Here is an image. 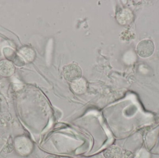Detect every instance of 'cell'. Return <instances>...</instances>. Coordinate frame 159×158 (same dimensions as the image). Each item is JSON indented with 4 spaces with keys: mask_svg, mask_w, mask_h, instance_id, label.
Masks as SVG:
<instances>
[{
    "mask_svg": "<svg viewBox=\"0 0 159 158\" xmlns=\"http://www.w3.org/2000/svg\"><path fill=\"white\" fill-rule=\"evenodd\" d=\"M62 74L65 80L72 83L81 79L82 72L78 65L72 63L63 67Z\"/></svg>",
    "mask_w": 159,
    "mask_h": 158,
    "instance_id": "obj_1",
    "label": "cell"
},
{
    "mask_svg": "<svg viewBox=\"0 0 159 158\" xmlns=\"http://www.w3.org/2000/svg\"><path fill=\"white\" fill-rule=\"evenodd\" d=\"M155 46L151 40L146 39L141 41L137 45L136 52L139 56L143 58H147L154 53Z\"/></svg>",
    "mask_w": 159,
    "mask_h": 158,
    "instance_id": "obj_2",
    "label": "cell"
},
{
    "mask_svg": "<svg viewBox=\"0 0 159 158\" xmlns=\"http://www.w3.org/2000/svg\"><path fill=\"white\" fill-rule=\"evenodd\" d=\"M3 53L8 61L10 60V61H12L15 63V65L17 66H23L25 65V61L19 55L16 54L15 51L11 48L5 47L3 49Z\"/></svg>",
    "mask_w": 159,
    "mask_h": 158,
    "instance_id": "obj_3",
    "label": "cell"
},
{
    "mask_svg": "<svg viewBox=\"0 0 159 158\" xmlns=\"http://www.w3.org/2000/svg\"><path fill=\"white\" fill-rule=\"evenodd\" d=\"M15 67L11 61L3 60L0 61V75L8 77L14 74Z\"/></svg>",
    "mask_w": 159,
    "mask_h": 158,
    "instance_id": "obj_4",
    "label": "cell"
},
{
    "mask_svg": "<svg viewBox=\"0 0 159 158\" xmlns=\"http://www.w3.org/2000/svg\"><path fill=\"white\" fill-rule=\"evenodd\" d=\"M104 158H123L122 149L116 145H112L107 147L103 152Z\"/></svg>",
    "mask_w": 159,
    "mask_h": 158,
    "instance_id": "obj_5",
    "label": "cell"
},
{
    "mask_svg": "<svg viewBox=\"0 0 159 158\" xmlns=\"http://www.w3.org/2000/svg\"><path fill=\"white\" fill-rule=\"evenodd\" d=\"M71 87L75 93L81 94L86 91L87 84L85 80L81 78L72 82Z\"/></svg>",
    "mask_w": 159,
    "mask_h": 158,
    "instance_id": "obj_6",
    "label": "cell"
},
{
    "mask_svg": "<svg viewBox=\"0 0 159 158\" xmlns=\"http://www.w3.org/2000/svg\"><path fill=\"white\" fill-rule=\"evenodd\" d=\"M19 53L25 62H31L35 57V53L34 50L28 47H24L21 48L20 50Z\"/></svg>",
    "mask_w": 159,
    "mask_h": 158,
    "instance_id": "obj_7",
    "label": "cell"
},
{
    "mask_svg": "<svg viewBox=\"0 0 159 158\" xmlns=\"http://www.w3.org/2000/svg\"><path fill=\"white\" fill-rule=\"evenodd\" d=\"M44 158H61L59 156H56V155H50L46 156Z\"/></svg>",
    "mask_w": 159,
    "mask_h": 158,
    "instance_id": "obj_8",
    "label": "cell"
},
{
    "mask_svg": "<svg viewBox=\"0 0 159 158\" xmlns=\"http://www.w3.org/2000/svg\"><path fill=\"white\" fill-rule=\"evenodd\" d=\"M90 158H104L103 156L101 155H96V156H93Z\"/></svg>",
    "mask_w": 159,
    "mask_h": 158,
    "instance_id": "obj_9",
    "label": "cell"
},
{
    "mask_svg": "<svg viewBox=\"0 0 159 158\" xmlns=\"http://www.w3.org/2000/svg\"></svg>",
    "mask_w": 159,
    "mask_h": 158,
    "instance_id": "obj_10",
    "label": "cell"
}]
</instances>
